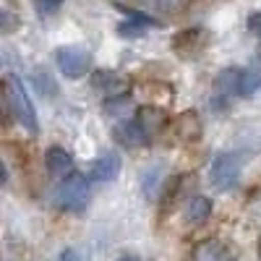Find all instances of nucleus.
Masks as SVG:
<instances>
[{
    "label": "nucleus",
    "mask_w": 261,
    "mask_h": 261,
    "mask_svg": "<svg viewBox=\"0 0 261 261\" xmlns=\"http://www.w3.org/2000/svg\"><path fill=\"white\" fill-rule=\"evenodd\" d=\"M6 105H8L11 115L21 125H24L27 130H32V134H37V128H39L37 125V110H34L27 89H24V84H21L18 79H13V76H8V81H6Z\"/></svg>",
    "instance_id": "obj_1"
},
{
    "label": "nucleus",
    "mask_w": 261,
    "mask_h": 261,
    "mask_svg": "<svg viewBox=\"0 0 261 261\" xmlns=\"http://www.w3.org/2000/svg\"><path fill=\"white\" fill-rule=\"evenodd\" d=\"M55 206L63 212H81L86 206V199H89V180L84 175H71L55 186L53 191Z\"/></svg>",
    "instance_id": "obj_2"
},
{
    "label": "nucleus",
    "mask_w": 261,
    "mask_h": 261,
    "mask_svg": "<svg viewBox=\"0 0 261 261\" xmlns=\"http://www.w3.org/2000/svg\"><path fill=\"white\" fill-rule=\"evenodd\" d=\"M238 178H241V160L230 154V151L214 154V160L209 165V183L217 191H227L238 183Z\"/></svg>",
    "instance_id": "obj_3"
},
{
    "label": "nucleus",
    "mask_w": 261,
    "mask_h": 261,
    "mask_svg": "<svg viewBox=\"0 0 261 261\" xmlns=\"http://www.w3.org/2000/svg\"><path fill=\"white\" fill-rule=\"evenodd\" d=\"M55 60H58V68L65 79H81L86 71H89V53L84 47H60L55 53Z\"/></svg>",
    "instance_id": "obj_4"
},
{
    "label": "nucleus",
    "mask_w": 261,
    "mask_h": 261,
    "mask_svg": "<svg viewBox=\"0 0 261 261\" xmlns=\"http://www.w3.org/2000/svg\"><path fill=\"white\" fill-rule=\"evenodd\" d=\"M45 167H47V172H50L53 178H60V180H65V178L73 175V160H71V154H68L63 146H50V149H47Z\"/></svg>",
    "instance_id": "obj_5"
},
{
    "label": "nucleus",
    "mask_w": 261,
    "mask_h": 261,
    "mask_svg": "<svg viewBox=\"0 0 261 261\" xmlns=\"http://www.w3.org/2000/svg\"><path fill=\"white\" fill-rule=\"evenodd\" d=\"M92 86L107 97H125L123 92L128 89L125 79H120L115 71H94L92 73Z\"/></svg>",
    "instance_id": "obj_6"
},
{
    "label": "nucleus",
    "mask_w": 261,
    "mask_h": 261,
    "mask_svg": "<svg viewBox=\"0 0 261 261\" xmlns=\"http://www.w3.org/2000/svg\"><path fill=\"white\" fill-rule=\"evenodd\" d=\"M113 139L125 146V149H134V146H141L149 136L144 134V128L139 125V120H123L113 128Z\"/></svg>",
    "instance_id": "obj_7"
},
{
    "label": "nucleus",
    "mask_w": 261,
    "mask_h": 261,
    "mask_svg": "<svg viewBox=\"0 0 261 261\" xmlns=\"http://www.w3.org/2000/svg\"><path fill=\"white\" fill-rule=\"evenodd\" d=\"M214 89L220 97H235L243 94V71L241 68H225L217 73L214 79Z\"/></svg>",
    "instance_id": "obj_8"
},
{
    "label": "nucleus",
    "mask_w": 261,
    "mask_h": 261,
    "mask_svg": "<svg viewBox=\"0 0 261 261\" xmlns=\"http://www.w3.org/2000/svg\"><path fill=\"white\" fill-rule=\"evenodd\" d=\"M120 172V157L115 151H105V154L89 167V178L92 180H115Z\"/></svg>",
    "instance_id": "obj_9"
},
{
    "label": "nucleus",
    "mask_w": 261,
    "mask_h": 261,
    "mask_svg": "<svg viewBox=\"0 0 261 261\" xmlns=\"http://www.w3.org/2000/svg\"><path fill=\"white\" fill-rule=\"evenodd\" d=\"M191 258L193 261H227L230 258V251L220 241H201L199 246L193 248Z\"/></svg>",
    "instance_id": "obj_10"
},
{
    "label": "nucleus",
    "mask_w": 261,
    "mask_h": 261,
    "mask_svg": "<svg viewBox=\"0 0 261 261\" xmlns=\"http://www.w3.org/2000/svg\"><path fill=\"white\" fill-rule=\"evenodd\" d=\"M165 123H167V115L160 110V107H141V110H139V125L144 128L146 136L160 134Z\"/></svg>",
    "instance_id": "obj_11"
},
{
    "label": "nucleus",
    "mask_w": 261,
    "mask_h": 261,
    "mask_svg": "<svg viewBox=\"0 0 261 261\" xmlns=\"http://www.w3.org/2000/svg\"><path fill=\"white\" fill-rule=\"evenodd\" d=\"M130 13V18L134 21H123V24L118 27V34L120 37H141L144 32H146V27H154L157 21L151 18V16H146V13H136V11H128Z\"/></svg>",
    "instance_id": "obj_12"
},
{
    "label": "nucleus",
    "mask_w": 261,
    "mask_h": 261,
    "mask_svg": "<svg viewBox=\"0 0 261 261\" xmlns=\"http://www.w3.org/2000/svg\"><path fill=\"white\" fill-rule=\"evenodd\" d=\"M175 134L183 141H196L201 136V123H199V118H196V113H183L175 120Z\"/></svg>",
    "instance_id": "obj_13"
},
{
    "label": "nucleus",
    "mask_w": 261,
    "mask_h": 261,
    "mask_svg": "<svg viewBox=\"0 0 261 261\" xmlns=\"http://www.w3.org/2000/svg\"><path fill=\"white\" fill-rule=\"evenodd\" d=\"M209 214H212V201L206 199V196H193L188 209H186V217L191 222H204L209 220Z\"/></svg>",
    "instance_id": "obj_14"
},
{
    "label": "nucleus",
    "mask_w": 261,
    "mask_h": 261,
    "mask_svg": "<svg viewBox=\"0 0 261 261\" xmlns=\"http://www.w3.org/2000/svg\"><path fill=\"white\" fill-rule=\"evenodd\" d=\"M256 89H261V58H256L248 71H243V97H251Z\"/></svg>",
    "instance_id": "obj_15"
},
{
    "label": "nucleus",
    "mask_w": 261,
    "mask_h": 261,
    "mask_svg": "<svg viewBox=\"0 0 261 261\" xmlns=\"http://www.w3.org/2000/svg\"><path fill=\"white\" fill-rule=\"evenodd\" d=\"M32 81H34V89L39 92V94H45V97H53L55 94V81H53V76L42 68V71H34L32 73Z\"/></svg>",
    "instance_id": "obj_16"
},
{
    "label": "nucleus",
    "mask_w": 261,
    "mask_h": 261,
    "mask_svg": "<svg viewBox=\"0 0 261 261\" xmlns=\"http://www.w3.org/2000/svg\"><path fill=\"white\" fill-rule=\"evenodd\" d=\"M160 170L157 167H151V170H146L144 172V191H146V196H154L157 193V186H160Z\"/></svg>",
    "instance_id": "obj_17"
},
{
    "label": "nucleus",
    "mask_w": 261,
    "mask_h": 261,
    "mask_svg": "<svg viewBox=\"0 0 261 261\" xmlns=\"http://www.w3.org/2000/svg\"><path fill=\"white\" fill-rule=\"evenodd\" d=\"M60 6H63V0H34V8H37L39 16H50V13H55Z\"/></svg>",
    "instance_id": "obj_18"
},
{
    "label": "nucleus",
    "mask_w": 261,
    "mask_h": 261,
    "mask_svg": "<svg viewBox=\"0 0 261 261\" xmlns=\"http://www.w3.org/2000/svg\"><path fill=\"white\" fill-rule=\"evenodd\" d=\"M128 107H130V99H128V97H118V99H110V102H105V110H107V113H115V115L125 113Z\"/></svg>",
    "instance_id": "obj_19"
},
{
    "label": "nucleus",
    "mask_w": 261,
    "mask_h": 261,
    "mask_svg": "<svg viewBox=\"0 0 261 261\" xmlns=\"http://www.w3.org/2000/svg\"><path fill=\"white\" fill-rule=\"evenodd\" d=\"M248 32H253V34L261 37V11H256V13L248 16Z\"/></svg>",
    "instance_id": "obj_20"
},
{
    "label": "nucleus",
    "mask_w": 261,
    "mask_h": 261,
    "mask_svg": "<svg viewBox=\"0 0 261 261\" xmlns=\"http://www.w3.org/2000/svg\"><path fill=\"white\" fill-rule=\"evenodd\" d=\"M60 261H86V258H84V253L76 251V248H65V251L60 253Z\"/></svg>",
    "instance_id": "obj_21"
},
{
    "label": "nucleus",
    "mask_w": 261,
    "mask_h": 261,
    "mask_svg": "<svg viewBox=\"0 0 261 261\" xmlns=\"http://www.w3.org/2000/svg\"><path fill=\"white\" fill-rule=\"evenodd\" d=\"M11 24H13V18L8 16V11H3V32H11Z\"/></svg>",
    "instance_id": "obj_22"
},
{
    "label": "nucleus",
    "mask_w": 261,
    "mask_h": 261,
    "mask_svg": "<svg viewBox=\"0 0 261 261\" xmlns=\"http://www.w3.org/2000/svg\"><path fill=\"white\" fill-rule=\"evenodd\" d=\"M118 261H139V258H136V256H120Z\"/></svg>",
    "instance_id": "obj_23"
},
{
    "label": "nucleus",
    "mask_w": 261,
    "mask_h": 261,
    "mask_svg": "<svg viewBox=\"0 0 261 261\" xmlns=\"http://www.w3.org/2000/svg\"><path fill=\"white\" fill-rule=\"evenodd\" d=\"M258 256H261V238H258Z\"/></svg>",
    "instance_id": "obj_24"
}]
</instances>
